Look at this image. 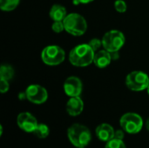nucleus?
<instances>
[{
    "instance_id": "obj_22",
    "label": "nucleus",
    "mask_w": 149,
    "mask_h": 148,
    "mask_svg": "<svg viewBox=\"0 0 149 148\" xmlns=\"http://www.w3.org/2000/svg\"><path fill=\"white\" fill-rule=\"evenodd\" d=\"M9 88H10L9 81L0 79V92H1V93L7 92L9 91Z\"/></svg>"
},
{
    "instance_id": "obj_26",
    "label": "nucleus",
    "mask_w": 149,
    "mask_h": 148,
    "mask_svg": "<svg viewBox=\"0 0 149 148\" xmlns=\"http://www.w3.org/2000/svg\"><path fill=\"white\" fill-rule=\"evenodd\" d=\"M18 99H21V100H23V99H27V97H26V93H25V92H22V93H19V95H18Z\"/></svg>"
},
{
    "instance_id": "obj_24",
    "label": "nucleus",
    "mask_w": 149,
    "mask_h": 148,
    "mask_svg": "<svg viewBox=\"0 0 149 148\" xmlns=\"http://www.w3.org/2000/svg\"><path fill=\"white\" fill-rule=\"evenodd\" d=\"M94 0H73V4L78 5V4H86Z\"/></svg>"
},
{
    "instance_id": "obj_16",
    "label": "nucleus",
    "mask_w": 149,
    "mask_h": 148,
    "mask_svg": "<svg viewBox=\"0 0 149 148\" xmlns=\"http://www.w3.org/2000/svg\"><path fill=\"white\" fill-rule=\"evenodd\" d=\"M20 0H0V7L3 11H11L19 4Z\"/></svg>"
},
{
    "instance_id": "obj_23",
    "label": "nucleus",
    "mask_w": 149,
    "mask_h": 148,
    "mask_svg": "<svg viewBox=\"0 0 149 148\" xmlns=\"http://www.w3.org/2000/svg\"><path fill=\"white\" fill-rule=\"evenodd\" d=\"M124 137H125V131H124L123 129L115 131V133H114V138H116V139H119V140H123Z\"/></svg>"
},
{
    "instance_id": "obj_25",
    "label": "nucleus",
    "mask_w": 149,
    "mask_h": 148,
    "mask_svg": "<svg viewBox=\"0 0 149 148\" xmlns=\"http://www.w3.org/2000/svg\"><path fill=\"white\" fill-rule=\"evenodd\" d=\"M111 56H112V59H117V58H119V57H120V55H119V51L111 52Z\"/></svg>"
},
{
    "instance_id": "obj_21",
    "label": "nucleus",
    "mask_w": 149,
    "mask_h": 148,
    "mask_svg": "<svg viewBox=\"0 0 149 148\" xmlns=\"http://www.w3.org/2000/svg\"><path fill=\"white\" fill-rule=\"evenodd\" d=\"M52 29L54 32L56 33H60L65 30V24L63 21H54L52 25Z\"/></svg>"
},
{
    "instance_id": "obj_1",
    "label": "nucleus",
    "mask_w": 149,
    "mask_h": 148,
    "mask_svg": "<svg viewBox=\"0 0 149 148\" xmlns=\"http://www.w3.org/2000/svg\"><path fill=\"white\" fill-rule=\"evenodd\" d=\"M95 51L88 44H82L72 48L69 53L70 63L77 67H86L94 59Z\"/></svg>"
},
{
    "instance_id": "obj_3",
    "label": "nucleus",
    "mask_w": 149,
    "mask_h": 148,
    "mask_svg": "<svg viewBox=\"0 0 149 148\" xmlns=\"http://www.w3.org/2000/svg\"><path fill=\"white\" fill-rule=\"evenodd\" d=\"M65 31L72 36H81L87 29L86 18L79 13H70L64 19Z\"/></svg>"
},
{
    "instance_id": "obj_19",
    "label": "nucleus",
    "mask_w": 149,
    "mask_h": 148,
    "mask_svg": "<svg viewBox=\"0 0 149 148\" xmlns=\"http://www.w3.org/2000/svg\"><path fill=\"white\" fill-rule=\"evenodd\" d=\"M114 8L118 12L124 13L127 9V5L124 0H116L114 3Z\"/></svg>"
},
{
    "instance_id": "obj_11",
    "label": "nucleus",
    "mask_w": 149,
    "mask_h": 148,
    "mask_svg": "<svg viewBox=\"0 0 149 148\" xmlns=\"http://www.w3.org/2000/svg\"><path fill=\"white\" fill-rule=\"evenodd\" d=\"M84 110V102L80 97H71L66 103V112L70 116L76 117Z\"/></svg>"
},
{
    "instance_id": "obj_8",
    "label": "nucleus",
    "mask_w": 149,
    "mask_h": 148,
    "mask_svg": "<svg viewBox=\"0 0 149 148\" xmlns=\"http://www.w3.org/2000/svg\"><path fill=\"white\" fill-rule=\"evenodd\" d=\"M27 99L37 105L45 103L48 99V92L46 89L39 85H31L25 90Z\"/></svg>"
},
{
    "instance_id": "obj_2",
    "label": "nucleus",
    "mask_w": 149,
    "mask_h": 148,
    "mask_svg": "<svg viewBox=\"0 0 149 148\" xmlns=\"http://www.w3.org/2000/svg\"><path fill=\"white\" fill-rule=\"evenodd\" d=\"M69 141L75 147H86L92 140L90 130L84 125L73 124L67 130Z\"/></svg>"
},
{
    "instance_id": "obj_27",
    "label": "nucleus",
    "mask_w": 149,
    "mask_h": 148,
    "mask_svg": "<svg viewBox=\"0 0 149 148\" xmlns=\"http://www.w3.org/2000/svg\"><path fill=\"white\" fill-rule=\"evenodd\" d=\"M146 126H147V129L149 131V118L147 120V123H146Z\"/></svg>"
},
{
    "instance_id": "obj_18",
    "label": "nucleus",
    "mask_w": 149,
    "mask_h": 148,
    "mask_svg": "<svg viewBox=\"0 0 149 148\" xmlns=\"http://www.w3.org/2000/svg\"><path fill=\"white\" fill-rule=\"evenodd\" d=\"M105 148H127V147L122 140L113 138V140L107 142Z\"/></svg>"
},
{
    "instance_id": "obj_28",
    "label": "nucleus",
    "mask_w": 149,
    "mask_h": 148,
    "mask_svg": "<svg viewBox=\"0 0 149 148\" xmlns=\"http://www.w3.org/2000/svg\"><path fill=\"white\" fill-rule=\"evenodd\" d=\"M2 134H3V126H0V136H2Z\"/></svg>"
},
{
    "instance_id": "obj_17",
    "label": "nucleus",
    "mask_w": 149,
    "mask_h": 148,
    "mask_svg": "<svg viewBox=\"0 0 149 148\" xmlns=\"http://www.w3.org/2000/svg\"><path fill=\"white\" fill-rule=\"evenodd\" d=\"M38 139H45L50 133V129L45 124H38L35 131L32 133Z\"/></svg>"
},
{
    "instance_id": "obj_30",
    "label": "nucleus",
    "mask_w": 149,
    "mask_h": 148,
    "mask_svg": "<svg viewBox=\"0 0 149 148\" xmlns=\"http://www.w3.org/2000/svg\"><path fill=\"white\" fill-rule=\"evenodd\" d=\"M79 148H86V147H79Z\"/></svg>"
},
{
    "instance_id": "obj_7",
    "label": "nucleus",
    "mask_w": 149,
    "mask_h": 148,
    "mask_svg": "<svg viewBox=\"0 0 149 148\" xmlns=\"http://www.w3.org/2000/svg\"><path fill=\"white\" fill-rule=\"evenodd\" d=\"M126 85L134 92L144 91L149 85L148 75L141 71L132 72L126 78Z\"/></svg>"
},
{
    "instance_id": "obj_29",
    "label": "nucleus",
    "mask_w": 149,
    "mask_h": 148,
    "mask_svg": "<svg viewBox=\"0 0 149 148\" xmlns=\"http://www.w3.org/2000/svg\"><path fill=\"white\" fill-rule=\"evenodd\" d=\"M147 90H148V95H149V85H148V89H147Z\"/></svg>"
},
{
    "instance_id": "obj_20",
    "label": "nucleus",
    "mask_w": 149,
    "mask_h": 148,
    "mask_svg": "<svg viewBox=\"0 0 149 148\" xmlns=\"http://www.w3.org/2000/svg\"><path fill=\"white\" fill-rule=\"evenodd\" d=\"M88 44L91 46V48L95 51L97 52L102 45V40L99 39V38H93L90 40V42L88 43Z\"/></svg>"
},
{
    "instance_id": "obj_15",
    "label": "nucleus",
    "mask_w": 149,
    "mask_h": 148,
    "mask_svg": "<svg viewBox=\"0 0 149 148\" xmlns=\"http://www.w3.org/2000/svg\"><path fill=\"white\" fill-rule=\"evenodd\" d=\"M15 72L12 66L10 65L3 64L0 67V79H5V80H11L12 78L14 77Z\"/></svg>"
},
{
    "instance_id": "obj_9",
    "label": "nucleus",
    "mask_w": 149,
    "mask_h": 148,
    "mask_svg": "<svg viewBox=\"0 0 149 148\" xmlns=\"http://www.w3.org/2000/svg\"><path fill=\"white\" fill-rule=\"evenodd\" d=\"M17 123L21 130L30 133H32L38 125L37 119L31 113L27 112L21 113L18 114L17 118Z\"/></svg>"
},
{
    "instance_id": "obj_10",
    "label": "nucleus",
    "mask_w": 149,
    "mask_h": 148,
    "mask_svg": "<svg viewBox=\"0 0 149 148\" xmlns=\"http://www.w3.org/2000/svg\"><path fill=\"white\" fill-rule=\"evenodd\" d=\"M83 89V85L81 80L76 76H71L67 78L64 83V91L67 96L79 97Z\"/></svg>"
},
{
    "instance_id": "obj_5",
    "label": "nucleus",
    "mask_w": 149,
    "mask_h": 148,
    "mask_svg": "<svg viewBox=\"0 0 149 148\" xmlns=\"http://www.w3.org/2000/svg\"><path fill=\"white\" fill-rule=\"evenodd\" d=\"M65 58V51L58 45H48L41 52L42 61L50 66L60 65Z\"/></svg>"
},
{
    "instance_id": "obj_4",
    "label": "nucleus",
    "mask_w": 149,
    "mask_h": 148,
    "mask_svg": "<svg viewBox=\"0 0 149 148\" xmlns=\"http://www.w3.org/2000/svg\"><path fill=\"white\" fill-rule=\"evenodd\" d=\"M102 45L109 52L119 51L124 45L126 38L124 34L117 30H112L105 33L102 38Z\"/></svg>"
},
{
    "instance_id": "obj_13",
    "label": "nucleus",
    "mask_w": 149,
    "mask_h": 148,
    "mask_svg": "<svg viewBox=\"0 0 149 148\" xmlns=\"http://www.w3.org/2000/svg\"><path fill=\"white\" fill-rule=\"evenodd\" d=\"M111 60H113L111 52L104 49V50H100L97 52H95L93 63L99 68H105L110 65Z\"/></svg>"
},
{
    "instance_id": "obj_12",
    "label": "nucleus",
    "mask_w": 149,
    "mask_h": 148,
    "mask_svg": "<svg viewBox=\"0 0 149 148\" xmlns=\"http://www.w3.org/2000/svg\"><path fill=\"white\" fill-rule=\"evenodd\" d=\"M97 137L104 142H108L109 140H113L114 138L115 131L113 127L107 123H102L99 125L95 130Z\"/></svg>"
},
{
    "instance_id": "obj_14",
    "label": "nucleus",
    "mask_w": 149,
    "mask_h": 148,
    "mask_svg": "<svg viewBox=\"0 0 149 148\" xmlns=\"http://www.w3.org/2000/svg\"><path fill=\"white\" fill-rule=\"evenodd\" d=\"M67 15L66 9L60 4L52 5L49 12V16L53 21H64Z\"/></svg>"
},
{
    "instance_id": "obj_6",
    "label": "nucleus",
    "mask_w": 149,
    "mask_h": 148,
    "mask_svg": "<svg viewBox=\"0 0 149 148\" xmlns=\"http://www.w3.org/2000/svg\"><path fill=\"white\" fill-rule=\"evenodd\" d=\"M121 128L129 134H136L140 133L143 127L142 118L134 113H127L122 115L120 120Z\"/></svg>"
}]
</instances>
